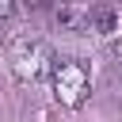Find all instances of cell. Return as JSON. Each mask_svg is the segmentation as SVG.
Returning a JSON list of instances; mask_svg holds the SVG:
<instances>
[{"mask_svg": "<svg viewBox=\"0 0 122 122\" xmlns=\"http://www.w3.org/2000/svg\"><path fill=\"white\" fill-rule=\"evenodd\" d=\"M50 92H53V99H57L61 107H69V111L84 107L88 95H92V72H88V65H84L80 57H72V53H61V57L53 53Z\"/></svg>", "mask_w": 122, "mask_h": 122, "instance_id": "obj_1", "label": "cell"}, {"mask_svg": "<svg viewBox=\"0 0 122 122\" xmlns=\"http://www.w3.org/2000/svg\"><path fill=\"white\" fill-rule=\"evenodd\" d=\"M50 65H53V50L46 38H19L11 46V76L19 84H38L50 80Z\"/></svg>", "mask_w": 122, "mask_h": 122, "instance_id": "obj_2", "label": "cell"}, {"mask_svg": "<svg viewBox=\"0 0 122 122\" xmlns=\"http://www.w3.org/2000/svg\"><path fill=\"white\" fill-rule=\"evenodd\" d=\"M92 8L88 0H57L53 4V23L65 30H92Z\"/></svg>", "mask_w": 122, "mask_h": 122, "instance_id": "obj_3", "label": "cell"}, {"mask_svg": "<svg viewBox=\"0 0 122 122\" xmlns=\"http://www.w3.org/2000/svg\"><path fill=\"white\" fill-rule=\"evenodd\" d=\"M92 30L103 34V38H114L118 34V11L111 4H95L92 8Z\"/></svg>", "mask_w": 122, "mask_h": 122, "instance_id": "obj_4", "label": "cell"}, {"mask_svg": "<svg viewBox=\"0 0 122 122\" xmlns=\"http://www.w3.org/2000/svg\"><path fill=\"white\" fill-rule=\"evenodd\" d=\"M11 11H15V0H0V23H8Z\"/></svg>", "mask_w": 122, "mask_h": 122, "instance_id": "obj_5", "label": "cell"}, {"mask_svg": "<svg viewBox=\"0 0 122 122\" xmlns=\"http://www.w3.org/2000/svg\"><path fill=\"white\" fill-rule=\"evenodd\" d=\"M111 53H114V57L122 61V38H114V42H111Z\"/></svg>", "mask_w": 122, "mask_h": 122, "instance_id": "obj_6", "label": "cell"}]
</instances>
